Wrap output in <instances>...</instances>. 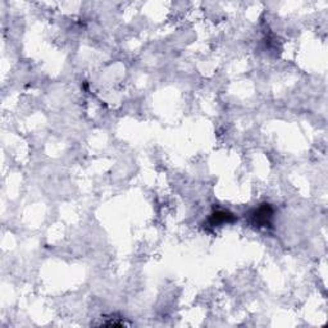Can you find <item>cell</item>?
<instances>
[{
	"label": "cell",
	"mask_w": 328,
	"mask_h": 328,
	"mask_svg": "<svg viewBox=\"0 0 328 328\" xmlns=\"http://www.w3.org/2000/svg\"><path fill=\"white\" fill-rule=\"evenodd\" d=\"M250 217H251L253 223L258 224V227H267L270 224V219L273 217V209L269 207V204H262L259 208L253 210Z\"/></svg>",
	"instance_id": "6da1fadb"
},
{
	"label": "cell",
	"mask_w": 328,
	"mask_h": 328,
	"mask_svg": "<svg viewBox=\"0 0 328 328\" xmlns=\"http://www.w3.org/2000/svg\"><path fill=\"white\" fill-rule=\"evenodd\" d=\"M235 218L231 213L224 212V210H219V212L213 213L212 217H210V223H212L213 227L215 226H221L223 223H229V222L234 221Z\"/></svg>",
	"instance_id": "7a4b0ae2"
}]
</instances>
